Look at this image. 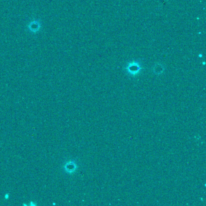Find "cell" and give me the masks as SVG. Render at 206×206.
Wrapping results in <instances>:
<instances>
[{
	"label": "cell",
	"instance_id": "6da1fadb",
	"mask_svg": "<svg viewBox=\"0 0 206 206\" xmlns=\"http://www.w3.org/2000/svg\"><path fill=\"white\" fill-rule=\"evenodd\" d=\"M76 165L73 162H68L64 166V169L67 173H73L76 169Z\"/></svg>",
	"mask_w": 206,
	"mask_h": 206
},
{
	"label": "cell",
	"instance_id": "7a4b0ae2",
	"mask_svg": "<svg viewBox=\"0 0 206 206\" xmlns=\"http://www.w3.org/2000/svg\"><path fill=\"white\" fill-rule=\"evenodd\" d=\"M140 68L139 65L134 64V66H131L129 67V68H128V70H129V72L132 73V74H133V73H137L140 70Z\"/></svg>",
	"mask_w": 206,
	"mask_h": 206
},
{
	"label": "cell",
	"instance_id": "3957f363",
	"mask_svg": "<svg viewBox=\"0 0 206 206\" xmlns=\"http://www.w3.org/2000/svg\"><path fill=\"white\" fill-rule=\"evenodd\" d=\"M4 198L6 199H8L9 198V193H6V195H5L4 196Z\"/></svg>",
	"mask_w": 206,
	"mask_h": 206
}]
</instances>
